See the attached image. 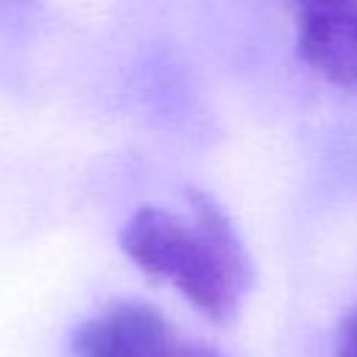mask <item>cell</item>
Masks as SVG:
<instances>
[{"label": "cell", "instance_id": "6da1fadb", "mask_svg": "<svg viewBox=\"0 0 357 357\" xmlns=\"http://www.w3.org/2000/svg\"><path fill=\"white\" fill-rule=\"evenodd\" d=\"M190 198V215L137 209L120 231V245L142 273L173 284L204 318L226 324L251 287V262L220 206L201 192Z\"/></svg>", "mask_w": 357, "mask_h": 357}, {"label": "cell", "instance_id": "7a4b0ae2", "mask_svg": "<svg viewBox=\"0 0 357 357\" xmlns=\"http://www.w3.org/2000/svg\"><path fill=\"white\" fill-rule=\"evenodd\" d=\"M296 45L318 75L340 86H357V3L298 6Z\"/></svg>", "mask_w": 357, "mask_h": 357}, {"label": "cell", "instance_id": "3957f363", "mask_svg": "<svg viewBox=\"0 0 357 357\" xmlns=\"http://www.w3.org/2000/svg\"><path fill=\"white\" fill-rule=\"evenodd\" d=\"M170 326L159 310L137 301H123L92 321L75 335L78 357H170Z\"/></svg>", "mask_w": 357, "mask_h": 357}, {"label": "cell", "instance_id": "277c9868", "mask_svg": "<svg viewBox=\"0 0 357 357\" xmlns=\"http://www.w3.org/2000/svg\"><path fill=\"white\" fill-rule=\"evenodd\" d=\"M332 357H357V307L340 321Z\"/></svg>", "mask_w": 357, "mask_h": 357}, {"label": "cell", "instance_id": "5b68a950", "mask_svg": "<svg viewBox=\"0 0 357 357\" xmlns=\"http://www.w3.org/2000/svg\"><path fill=\"white\" fill-rule=\"evenodd\" d=\"M170 357H220V354H215L204 346H176Z\"/></svg>", "mask_w": 357, "mask_h": 357}]
</instances>
